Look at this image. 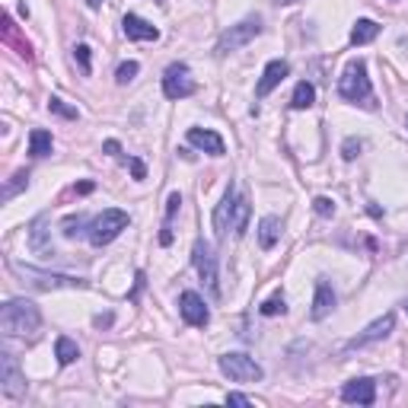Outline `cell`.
Returning a JSON list of instances; mask_svg holds the SVG:
<instances>
[{
  "mask_svg": "<svg viewBox=\"0 0 408 408\" xmlns=\"http://www.w3.org/2000/svg\"><path fill=\"white\" fill-rule=\"evenodd\" d=\"M179 312H182V319H185L188 325H195V329H204V325L211 322L208 303H204V297H201V294H195V291H182Z\"/></svg>",
  "mask_w": 408,
  "mask_h": 408,
  "instance_id": "cell-11",
  "label": "cell"
},
{
  "mask_svg": "<svg viewBox=\"0 0 408 408\" xmlns=\"http://www.w3.org/2000/svg\"><path fill=\"white\" fill-rule=\"evenodd\" d=\"M0 389H4L7 399H20L26 393V376L20 374V364L10 351L0 354Z\"/></svg>",
  "mask_w": 408,
  "mask_h": 408,
  "instance_id": "cell-9",
  "label": "cell"
},
{
  "mask_svg": "<svg viewBox=\"0 0 408 408\" xmlns=\"http://www.w3.org/2000/svg\"><path fill=\"white\" fill-rule=\"evenodd\" d=\"M195 90H198V84L192 80L188 64H182V61L169 64L166 74H163V96L166 99H188V96H195Z\"/></svg>",
  "mask_w": 408,
  "mask_h": 408,
  "instance_id": "cell-8",
  "label": "cell"
},
{
  "mask_svg": "<svg viewBox=\"0 0 408 408\" xmlns=\"http://www.w3.org/2000/svg\"><path fill=\"white\" fill-rule=\"evenodd\" d=\"M90 223L93 221L86 214H70V217H64V221H61V233L67 236V239H77L84 230H90Z\"/></svg>",
  "mask_w": 408,
  "mask_h": 408,
  "instance_id": "cell-26",
  "label": "cell"
},
{
  "mask_svg": "<svg viewBox=\"0 0 408 408\" xmlns=\"http://www.w3.org/2000/svg\"><path fill=\"white\" fill-rule=\"evenodd\" d=\"M103 150H105V153H112V157H118V153H121V144H118V140H105Z\"/></svg>",
  "mask_w": 408,
  "mask_h": 408,
  "instance_id": "cell-37",
  "label": "cell"
},
{
  "mask_svg": "<svg viewBox=\"0 0 408 408\" xmlns=\"http://www.w3.org/2000/svg\"><path fill=\"white\" fill-rule=\"evenodd\" d=\"M341 402L348 405H374L376 402V383L370 376H360V380H348L341 386Z\"/></svg>",
  "mask_w": 408,
  "mask_h": 408,
  "instance_id": "cell-13",
  "label": "cell"
},
{
  "mask_svg": "<svg viewBox=\"0 0 408 408\" xmlns=\"http://www.w3.org/2000/svg\"><path fill=\"white\" fill-rule=\"evenodd\" d=\"M128 223H131L128 211L105 208L99 217H93L90 230H86V236H90V242L96 246V249H103V246H109V242L115 239V236L121 233V230H128Z\"/></svg>",
  "mask_w": 408,
  "mask_h": 408,
  "instance_id": "cell-5",
  "label": "cell"
},
{
  "mask_svg": "<svg viewBox=\"0 0 408 408\" xmlns=\"http://www.w3.org/2000/svg\"><path fill=\"white\" fill-rule=\"evenodd\" d=\"M103 4H105V0H86V7H90V10H99Z\"/></svg>",
  "mask_w": 408,
  "mask_h": 408,
  "instance_id": "cell-39",
  "label": "cell"
},
{
  "mask_svg": "<svg viewBox=\"0 0 408 408\" xmlns=\"http://www.w3.org/2000/svg\"><path fill=\"white\" fill-rule=\"evenodd\" d=\"M236 198H239V192H236V185L230 182L227 185V192H223V198H221V204H217V211H214V233L221 236H227V233H233V211H236Z\"/></svg>",
  "mask_w": 408,
  "mask_h": 408,
  "instance_id": "cell-12",
  "label": "cell"
},
{
  "mask_svg": "<svg viewBox=\"0 0 408 408\" xmlns=\"http://www.w3.org/2000/svg\"><path fill=\"white\" fill-rule=\"evenodd\" d=\"M121 29H125V35L131 39V42H157L159 39V29L138 13H128L125 20H121Z\"/></svg>",
  "mask_w": 408,
  "mask_h": 408,
  "instance_id": "cell-16",
  "label": "cell"
},
{
  "mask_svg": "<svg viewBox=\"0 0 408 408\" xmlns=\"http://www.w3.org/2000/svg\"><path fill=\"white\" fill-rule=\"evenodd\" d=\"M360 150H364V144H360V138H345V144H341V159H357Z\"/></svg>",
  "mask_w": 408,
  "mask_h": 408,
  "instance_id": "cell-32",
  "label": "cell"
},
{
  "mask_svg": "<svg viewBox=\"0 0 408 408\" xmlns=\"http://www.w3.org/2000/svg\"><path fill=\"white\" fill-rule=\"evenodd\" d=\"M128 166H131V173H134V179H147V166L140 163V159H128Z\"/></svg>",
  "mask_w": 408,
  "mask_h": 408,
  "instance_id": "cell-34",
  "label": "cell"
},
{
  "mask_svg": "<svg viewBox=\"0 0 408 408\" xmlns=\"http://www.w3.org/2000/svg\"><path fill=\"white\" fill-rule=\"evenodd\" d=\"M188 144L198 147L208 157H223V150H227L223 138L217 131H211V128H188Z\"/></svg>",
  "mask_w": 408,
  "mask_h": 408,
  "instance_id": "cell-15",
  "label": "cell"
},
{
  "mask_svg": "<svg viewBox=\"0 0 408 408\" xmlns=\"http://www.w3.org/2000/svg\"><path fill=\"white\" fill-rule=\"evenodd\" d=\"M192 265H195V271H198V277L204 281V287L211 291V297H221V271H217L214 246H211L208 239H195Z\"/></svg>",
  "mask_w": 408,
  "mask_h": 408,
  "instance_id": "cell-7",
  "label": "cell"
},
{
  "mask_svg": "<svg viewBox=\"0 0 408 408\" xmlns=\"http://www.w3.org/2000/svg\"><path fill=\"white\" fill-rule=\"evenodd\" d=\"M182 208V195L173 192L166 201V217H163V230H159V246H173V217Z\"/></svg>",
  "mask_w": 408,
  "mask_h": 408,
  "instance_id": "cell-19",
  "label": "cell"
},
{
  "mask_svg": "<svg viewBox=\"0 0 408 408\" xmlns=\"http://www.w3.org/2000/svg\"><path fill=\"white\" fill-rule=\"evenodd\" d=\"M42 227H45V217H35V221H32V230H29V242H32V249L39 252V256H55L51 242L42 239V233H45Z\"/></svg>",
  "mask_w": 408,
  "mask_h": 408,
  "instance_id": "cell-25",
  "label": "cell"
},
{
  "mask_svg": "<svg viewBox=\"0 0 408 408\" xmlns=\"http://www.w3.org/2000/svg\"><path fill=\"white\" fill-rule=\"evenodd\" d=\"M338 96L345 103L364 105V109H376V96H374V84H370V74H367V64L360 61H348L345 70L338 77Z\"/></svg>",
  "mask_w": 408,
  "mask_h": 408,
  "instance_id": "cell-2",
  "label": "cell"
},
{
  "mask_svg": "<svg viewBox=\"0 0 408 408\" xmlns=\"http://www.w3.org/2000/svg\"><path fill=\"white\" fill-rule=\"evenodd\" d=\"M249 217H252L249 198L239 195V198H236V211H233V236H246V230H249Z\"/></svg>",
  "mask_w": 408,
  "mask_h": 408,
  "instance_id": "cell-22",
  "label": "cell"
},
{
  "mask_svg": "<svg viewBox=\"0 0 408 408\" xmlns=\"http://www.w3.org/2000/svg\"><path fill=\"white\" fill-rule=\"evenodd\" d=\"M112 322H115V316H112V312H105V316L93 319V325H96V329H105V325H112Z\"/></svg>",
  "mask_w": 408,
  "mask_h": 408,
  "instance_id": "cell-36",
  "label": "cell"
},
{
  "mask_svg": "<svg viewBox=\"0 0 408 408\" xmlns=\"http://www.w3.org/2000/svg\"><path fill=\"white\" fill-rule=\"evenodd\" d=\"M227 405H252V399H249V395H242V393H230Z\"/></svg>",
  "mask_w": 408,
  "mask_h": 408,
  "instance_id": "cell-35",
  "label": "cell"
},
{
  "mask_svg": "<svg viewBox=\"0 0 408 408\" xmlns=\"http://www.w3.org/2000/svg\"><path fill=\"white\" fill-rule=\"evenodd\" d=\"M395 329V316L393 312H386V316H380V319H374V322L367 325L364 332H357L351 341H348V351H360V348H367V345H374V341H383V338H389V332Z\"/></svg>",
  "mask_w": 408,
  "mask_h": 408,
  "instance_id": "cell-10",
  "label": "cell"
},
{
  "mask_svg": "<svg viewBox=\"0 0 408 408\" xmlns=\"http://www.w3.org/2000/svg\"><path fill=\"white\" fill-rule=\"evenodd\" d=\"M55 357L61 367H70L77 357H80V348H77L74 338H67V335H61V338L55 341Z\"/></svg>",
  "mask_w": 408,
  "mask_h": 408,
  "instance_id": "cell-24",
  "label": "cell"
},
{
  "mask_svg": "<svg viewBox=\"0 0 408 408\" xmlns=\"http://www.w3.org/2000/svg\"><path fill=\"white\" fill-rule=\"evenodd\" d=\"M138 74H140V64H138V61H121V64H118V70H115L118 86H128Z\"/></svg>",
  "mask_w": 408,
  "mask_h": 408,
  "instance_id": "cell-28",
  "label": "cell"
},
{
  "mask_svg": "<svg viewBox=\"0 0 408 408\" xmlns=\"http://www.w3.org/2000/svg\"><path fill=\"white\" fill-rule=\"evenodd\" d=\"M380 35V26L374 20H357L351 29V45H370Z\"/></svg>",
  "mask_w": 408,
  "mask_h": 408,
  "instance_id": "cell-23",
  "label": "cell"
},
{
  "mask_svg": "<svg viewBox=\"0 0 408 408\" xmlns=\"http://www.w3.org/2000/svg\"><path fill=\"white\" fill-rule=\"evenodd\" d=\"M10 271L16 277H22V284L35 287V291H61V287H86L84 277H74V275H55V271H39L32 265H22V262H10Z\"/></svg>",
  "mask_w": 408,
  "mask_h": 408,
  "instance_id": "cell-3",
  "label": "cell"
},
{
  "mask_svg": "<svg viewBox=\"0 0 408 408\" xmlns=\"http://www.w3.org/2000/svg\"><path fill=\"white\" fill-rule=\"evenodd\" d=\"M277 7H294V4H300V0H275Z\"/></svg>",
  "mask_w": 408,
  "mask_h": 408,
  "instance_id": "cell-40",
  "label": "cell"
},
{
  "mask_svg": "<svg viewBox=\"0 0 408 408\" xmlns=\"http://www.w3.org/2000/svg\"><path fill=\"white\" fill-rule=\"evenodd\" d=\"M402 306H405V312H408V300H405V303H402Z\"/></svg>",
  "mask_w": 408,
  "mask_h": 408,
  "instance_id": "cell-41",
  "label": "cell"
},
{
  "mask_svg": "<svg viewBox=\"0 0 408 408\" xmlns=\"http://www.w3.org/2000/svg\"><path fill=\"white\" fill-rule=\"evenodd\" d=\"M48 109L55 112V115L67 118V121H77V118H80V109H74V105H67V103H64L61 96H51V99H48Z\"/></svg>",
  "mask_w": 408,
  "mask_h": 408,
  "instance_id": "cell-29",
  "label": "cell"
},
{
  "mask_svg": "<svg viewBox=\"0 0 408 408\" xmlns=\"http://www.w3.org/2000/svg\"><path fill=\"white\" fill-rule=\"evenodd\" d=\"M405 128H408V118H405Z\"/></svg>",
  "mask_w": 408,
  "mask_h": 408,
  "instance_id": "cell-42",
  "label": "cell"
},
{
  "mask_svg": "<svg viewBox=\"0 0 408 408\" xmlns=\"http://www.w3.org/2000/svg\"><path fill=\"white\" fill-rule=\"evenodd\" d=\"M287 74H291V64L287 61H268L262 70V77H258V86H256V96L265 99L268 93H275L277 86L287 80Z\"/></svg>",
  "mask_w": 408,
  "mask_h": 408,
  "instance_id": "cell-14",
  "label": "cell"
},
{
  "mask_svg": "<svg viewBox=\"0 0 408 408\" xmlns=\"http://www.w3.org/2000/svg\"><path fill=\"white\" fill-rule=\"evenodd\" d=\"M0 329L7 338H32L42 329V312L32 300L16 297L0 306Z\"/></svg>",
  "mask_w": 408,
  "mask_h": 408,
  "instance_id": "cell-1",
  "label": "cell"
},
{
  "mask_svg": "<svg viewBox=\"0 0 408 408\" xmlns=\"http://www.w3.org/2000/svg\"><path fill=\"white\" fill-rule=\"evenodd\" d=\"M335 310V291H332V284H329V277H319L316 281V294H312V310L310 316L316 319V322H322L329 312Z\"/></svg>",
  "mask_w": 408,
  "mask_h": 408,
  "instance_id": "cell-17",
  "label": "cell"
},
{
  "mask_svg": "<svg viewBox=\"0 0 408 408\" xmlns=\"http://www.w3.org/2000/svg\"><path fill=\"white\" fill-rule=\"evenodd\" d=\"M77 192H80V195H86V192H93V182H80V185H77Z\"/></svg>",
  "mask_w": 408,
  "mask_h": 408,
  "instance_id": "cell-38",
  "label": "cell"
},
{
  "mask_svg": "<svg viewBox=\"0 0 408 408\" xmlns=\"http://www.w3.org/2000/svg\"><path fill=\"white\" fill-rule=\"evenodd\" d=\"M312 211H316L319 217H335V201L319 195V198H312Z\"/></svg>",
  "mask_w": 408,
  "mask_h": 408,
  "instance_id": "cell-33",
  "label": "cell"
},
{
  "mask_svg": "<svg viewBox=\"0 0 408 408\" xmlns=\"http://www.w3.org/2000/svg\"><path fill=\"white\" fill-rule=\"evenodd\" d=\"M90 55H93V51H90V45H86V42H80V45L74 48V61L80 64V70H84V74H93V61H90Z\"/></svg>",
  "mask_w": 408,
  "mask_h": 408,
  "instance_id": "cell-31",
  "label": "cell"
},
{
  "mask_svg": "<svg viewBox=\"0 0 408 408\" xmlns=\"http://www.w3.org/2000/svg\"><path fill=\"white\" fill-rule=\"evenodd\" d=\"M217 367H221V374L230 376L233 383H258L265 376L262 364L249 354H239V351H230V354H221L217 357Z\"/></svg>",
  "mask_w": 408,
  "mask_h": 408,
  "instance_id": "cell-6",
  "label": "cell"
},
{
  "mask_svg": "<svg viewBox=\"0 0 408 408\" xmlns=\"http://www.w3.org/2000/svg\"><path fill=\"white\" fill-rule=\"evenodd\" d=\"M51 147H55V140H51V134L45 131V128H35L32 134H29V153H32L35 159H42L51 153Z\"/></svg>",
  "mask_w": 408,
  "mask_h": 408,
  "instance_id": "cell-21",
  "label": "cell"
},
{
  "mask_svg": "<svg viewBox=\"0 0 408 408\" xmlns=\"http://www.w3.org/2000/svg\"><path fill=\"white\" fill-rule=\"evenodd\" d=\"M258 312H262V316H284V312H287L284 294H275V297H268L262 306H258Z\"/></svg>",
  "mask_w": 408,
  "mask_h": 408,
  "instance_id": "cell-30",
  "label": "cell"
},
{
  "mask_svg": "<svg viewBox=\"0 0 408 408\" xmlns=\"http://www.w3.org/2000/svg\"><path fill=\"white\" fill-rule=\"evenodd\" d=\"M262 35V20L258 16H246V20H239L236 26L223 29L221 39H217V58H227L233 55V51H239L242 45H249L252 39H258Z\"/></svg>",
  "mask_w": 408,
  "mask_h": 408,
  "instance_id": "cell-4",
  "label": "cell"
},
{
  "mask_svg": "<svg viewBox=\"0 0 408 408\" xmlns=\"http://www.w3.org/2000/svg\"><path fill=\"white\" fill-rule=\"evenodd\" d=\"M277 239H281V221H277L275 214L262 217V223H258V246L268 252L277 246Z\"/></svg>",
  "mask_w": 408,
  "mask_h": 408,
  "instance_id": "cell-18",
  "label": "cell"
},
{
  "mask_svg": "<svg viewBox=\"0 0 408 408\" xmlns=\"http://www.w3.org/2000/svg\"><path fill=\"white\" fill-rule=\"evenodd\" d=\"M26 188H29V173H26V169H20V173H13V179L4 185V195H0V198L10 201V198H16L20 192H26Z\"/></svg>",
  "mask_w": 408,
  "mask_h": 408,
  "instance_id": "cell-27",
  "label": "cell"
},
{
  "mask_svg": "<svg viewBox=\"0 0 408 408\" xmlns=\"http://www.w3.org/2000/svg\"><path fill=\"white\" fill-rule=\"evenodd\" d=\"M312 103H316V86H312L310 80H300V84L294 86L291 109L294 112H303V109H312Z\"/></svg>",
  "mask_w": 408,
  "mask_h": 408,
  "instance_id": "cell-20",
  "label": "cell"
}]
</instances>
